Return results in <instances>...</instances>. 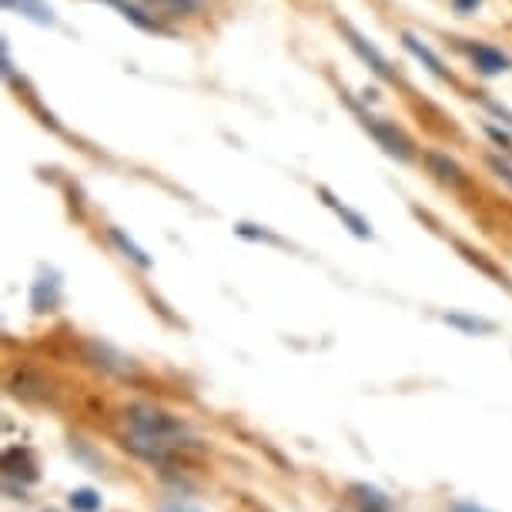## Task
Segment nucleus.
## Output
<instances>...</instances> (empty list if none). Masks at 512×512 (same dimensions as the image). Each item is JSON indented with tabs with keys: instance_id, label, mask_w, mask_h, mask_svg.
<instances>
[{
	"instance_id": "nucleus-9",
	"label": "nucleus",
	"mask_w": 512,
	"mask_h": 512,
	"mask_svg": "<svg viewBox=\"0 0 512 512\" xmlns=\"http://www.w3.org/2000/svg\"><path fill=\"white\" fill-rule=\"evenodd\" d=\"M61 305V285L54 278H37L31 288V308L34 312H54Z\"/></svg>"
},
{
	"instance_id": "nucleus-21",
	"label": "nucleus",
	"mask_w": 512,
	"mask_h": 512,
	"mask_svg": "<svg viewBox=\"0 0 512 512\" xmlns=\"http://www.w3.org/2000/svg\"><path fill=\"white\" fill-rule=\"evenodd\" d=\"M452 4H456V11L469 14V11H476V7L482 4V0H452Z\"/></svg>"
},
{
	"instance_id": "nucleus-2",
	"label": "nucleus",
	"mask_w": 512,
	"mask_h": 512,
	"mask_svg": "<svg viewBox=\"0 0 512 512\" xmlns=\"http://www.w3.org/2000/svg\"><path fill=\"white\" fill-rule=\"evenodd\" d=\"M359 111V118L365 124V131H372V138L382 144L385 151L392 154V158H399V161H412L415 158V151H412V141L405 138V134L395 128V124H385L379 118H372V114H365L362 108H355Z\"/></svg>"
},
{
	"instance_id": "nucleus-18",
	"label": "nucleus",
	"mask_w": 512,
	"mask_h": 512,
	"mask_svg": "<svg viewBox=\"0 0 512 512\" xmlns=\"http://www.w3.org/2000/svg\"><path fill=\"white\" fill-rule=\"evenodd\" d=\"M489 168L496 171V175H499L502 181H509V185H512V168H509V164L502 161V158H489Z\"/></svg>"
},
{
	"instance_id": "nucleus-10",
	"label": "nucleus",
	"mask_w": 512,
	"mask_h": 512,
	"mask_svg": "<svg viewBox=\"0 0 512 512\" xmlns=\"http://www.w3.org/2000/svg\"><path fill=\"white\" fill-rule=\"evenodd\" d=\"M104 4H111L114 11H121V17H128L131 24H138L141 31H154V34H164V24L158 21L154 14L141 11L138 4H128V0H104Z\"/></svg>"
},
{
	"instance_id": "nucleus-1",
	"label": "nucleus",
	"mask_w": 512,
	"mask_h": 512,
	"mask_svg": "<svg viewBox=\"0 0 512 512\" xmlns=\"http://www.w3.org/2000/svg\"><path fill=\"white\" fill-rule=\"evenodd\" d=\"M128 425H131V436L134 439H144V442H158V446L164 449H171L175 452L178 446H195V442H181L185 439V422L175 419V415H168V412H161V409H154V405H131L128 412Z\"/></svg>"
},
{
	"instance_id": "nucleus-8",
	"label": "nucleus",
	"mask_w": 512,
	"mask_h": 512,
	"mask_svg": "<svg viewBox=\"0 0 512 512\" xmlns=\"http://www.w3.org/2000/svg\"><path fill=\"white\" fill-rule=\"evenodd\" d=\"M402 44H405V51H409L412 57H419V61H422L425 67H429V71L436 74V77H446V81L452 77V74L446 71V64H442V57H439L436 51H432L429 44H422L415 34H402Z\"/></svg>"
},
{
	"instance_id": "nucleus-4",
	"label": "nucleus",
	"mask_w": 512,
	"mask_h": 512,
	"mask_svg": "<svg viewBox=\"0 0 512 512\" xmlns=\"http://www.w3.org/2000/svg\"><path fill=\"white\" fill-rule=\"evenodd\" d=\"M342 34H345V37H349L352 51H355V54H359V57H362V61H365V64H369V67H372V71H375V74H379V77H385V81H395V71H392V67H389V61H385V57H382L379 51H375V47H372L369 41H365V37H362L359 31H355V27H349V24H342Z\"/></svg>"
},
{
	"instance_id": "nucleus-14",
	"label": "nucleus",
	"mask_w": 512,
	"mask_h": 512,
	"mask_svg": "<svg viewBox=\"0 0 512 512\" xmlns=\"http://www.w3.org/2000/svg\"><path fill=\"white\" fill-rule=\"evenodd\" d=\"M108 235H111V241H114V245H118V248H121V255H124V258H131V262H134V265H138V268H144V272H148V268L154 265V262H151V258H148V255H144V251H141L138 245H134V241H131L128 235H124V231H121V228H108Z\"/></svg>"
},
{
	"instance_id": "nucleus-12",
	"label": "nucleus",
	"mask_w": 512,
	"mask_h": 512,
	"mask_svg": "<svg viewBox=\"0 0 512 512\" xmlns=\"http://www.w3.org/2000/svg\"><path fill=\"white\" fill-rule=\"evenodd\" d=\"M442 322L459 328V332L466 335H492L496 332V322H489V318H479V315H459V312H449L442 315Z\"/></svg>"
},
{
	"instance_id": "nucleus-20",
	"label": "nucleus",
	"mask_w": 512,
	"mask_h": 512,
	"mask_svg": "<svg viewBox=\"0 0 512 512\" xmlns=\"http://www.w3.org/2000/svg\"><path fill=\"white\" fill-rule=\"evenodd\" d=\"M452 512H492V509L479 506V502H456V506H452Z\"/></svg>"
},
{
	"instance_id": "nucleus-3",
	"label": "nucleus",
	"mask_w": 512,
	"mask_h": 512,
	"mask_svg": "<svg viewBox=\"0 0 512 512\" xmlns=\"http://www.w3.org/2000/svg\"><path fill=\"white\" fill-rule=\"evenodd\" d=\"M0 469H4V479L24 482V486H31V482L41 479L37 459H34V452L27 446H7L4 456H0Z\"/></svg>"
},
{
	"instance_id": "nucleus-13",
	"label": "nucleus",
	"mask_w": 512,
	"mask_h": 512,
	"mask_svg": "<svg viewBox=\"0 0 512 512\" xmlns=\"http://www.w3.org/2000/svg\"><path fill=\"white\" fill-rule=\"evenodd\" d=\"M425 161H429V168L436 171L442 181H449V185H466V175H462V168H459L456 161H449L446 154L432 151V154H425Z\"/></svg>"
},
{
	"instance_id": "nucleus-5",
	"label": "nucleus",
	"mask_w": 512,
	"mask_h": 512,
	"mask_svg": "<svg viewBox=\"0 0 512 512\" xmlns=\"http://www.w3.org/2000/svg\"><path fill=\"white\" fill-rule=\"evenodd\" d=\"M349 496H352L355 506H359V512H392V509H395V506H392V499L385 496L382 489L369 486V482H352V486H349Z\"/></svg>"
},
{
	"instance_id": "nucleus-6",
	"label": "nucleus",
	"mask_w": 512,
	"mask_h": 512,
	"mask_svg": "<svg viewBox=\"0 0 512 512\" xmlns=\"http://www.w3.org/2000/svg\"><path fill=\"white\" fill-rule=\"evenodd\" d=\"M466 54L472 57V64H476L482 74H502L512 67L509 57L502 51H496V47H489V44H466Z\"/></svg>"
},
{
	"instance_id": "nucleus-17",
	"label": "nucleus",
	"mask_w": 512,
	"mask_h": 512,
	"mask_svg": "<svg viewBox=\"0 0 512 512\" xmlns=\"http://www.w3.org/2000/svg\"><path fill=\"white\" fill-rule=\"evenodd\" d=\"M151 4H158L168 14H191L201 7V0H151Z\"/></svg>"
},
{
	"instance_id": "nucleus-7",
	"label": "nucleus",
	"mask_w": 512,
	"mask_h": 512,
	"mask_svg": "<svg viewBox=\"0 0 512 512\" xmlns=\"http://www.w3.org/2000/svg\"><path fill=\"white\" fill-rule=\"evenodd\" d=\"M318 195H322V198H325V205L332 208L335 215L345 221V225H349V231H352L355 238H372V225H369V221H365L362 215H355L352 208H345L342 201H338V198L332 195V191H325V188H322V191H318Z\"/></svg>"
},
{
	"instance_id": "nucleus-16",
	"label": "nucleus",
	"mask_w": 512,
	"mask_h": 512,
	"mask_svg": "<svg viewBox=\"0 0 512 512\" xmlns=\"http://www.w3.org/2000/svg\"><path fill=\"white\" fill-rule=\"evenodd\" d=\"M235 231H238L241 238H251V241H268V245H285V241L278 238V235H272V231H265V228L258 231L255 225H248V221H241V225H238Z\"/></svg>"
},
{
	"instance_id": "nucleus-19",
	"label": "nucleus",
	"mask_w": 512,
	"mask_h": 512,
	"mask_svg": "<svg viewBox=\"0 0 512 512\" xmlns=\"http://www.w3.org/2000/svg\"><path fill=\"white\" fill-rule=\"evenodd\" d=\"M161 512H201V509H198V506H191V502H181V499H175V502H164Z\"/></svg>"
},
{
	"instance_id": "nucleus-11",
	"label": "nucleus",
	"mask_w": 512,
	"mask_h": 512,
	"mask_svg": "<svg viewBox=\"0 0 512 512\" xmlns=\"http://www.w3.org/2000/svg\"><path fill=\"white\" fill-rule=\"evenodd\" d=\"M4 7L7 11L24 14L27 21H34V24H44V27L54 24V11L44 4V0H4Z\"/></svg>"
},
{
	"instance_id": "nucleus-15",
	"label": "nucleus",
	"mask_w": 512,
	"mask_h": 512,
	"mask_svg": "<svg viewBox=\"0 0 512 512\" xmlns=\"http://www.w3.org/2000/svg\"><path fill=\"white\" fill-rule=\"evenodd\" d=\"M67 506H71V512H101L104 499H101L98 489L81 486V489H74L71 496H67Z\"/></svg>"
}]
</instances>
